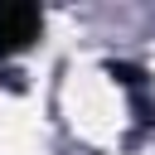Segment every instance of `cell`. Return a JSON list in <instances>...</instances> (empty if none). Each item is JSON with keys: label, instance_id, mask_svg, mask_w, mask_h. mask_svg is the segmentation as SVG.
Returning <instances> with one entry per match:
<instances>
[{"label": "cell", "instance_id": "1", "mask_svg": "<svg viewBox=\"0 0 155 155\" xmlns=\"http://www.w3.org/2000/svg\"><path fill=\"white\" fill-rule=\"evenodd\" d=\"M44 15L34 5H0V53H19L29 39H39Z\"/></svg>", "mask_w": 155, "mask_h": 155}]
</instances>
